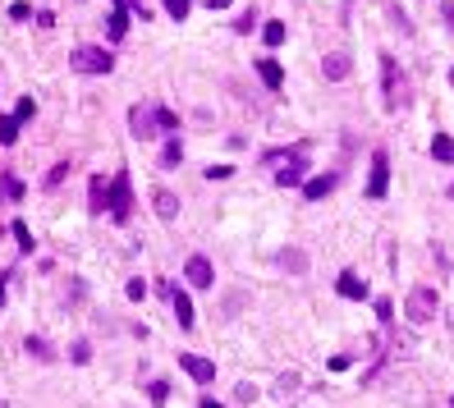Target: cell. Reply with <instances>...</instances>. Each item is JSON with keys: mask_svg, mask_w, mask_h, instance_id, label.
I'll use <instances>...</instances> for the list:
<instances>
[{"mask_svg": "<svg viewBox=\"0 0 454 408\" xmlns=\"http://www.w3.org/2000/svg\"><path fill=\"white\" fill-rule=\"evenodd\" d=\"M14 138H18V115H0V142L9 147Z\"/></svg>", "mask_w": 454, "mask_h": 408, "instance_id": "cell-21", "label": "cell"}, {"mask_svg": "<svg viewBox=\"0 0 454 408\" xmlns=\"http://www.w3.org/2000/svg\"><path fill=\"white\" fill-rule=\"evenodd\" d=\"M335 289H340V298H367V280H358L353 271H344V276L335 280Z\"/></svg>", "mask_w": 454, "mask_h": 408, "instance_id": "cell-16", "label": "cell"}, {"mask_svg": "<svg viewBox=\"0 0 454 408\" xmlns=\"http://www.w3.org/2000/svg\"><path fill=\"white\" fill-rule=\"evenodd\" d=\"M157 124H161V129H166V133H175V129H179L175 110H166V106H161V110H157Z\"/></svg>", "mask_w": 454, "mask_h": 408, "instance_id": "cell-31", "label": "cell"}, {"mask_svg": "<svg viewBox=\"0 0 454 408\" xmlns=\"http://www.w3.org/2000/svg\"><path fill=\"white\" fill-rule=\"evenodd\" d=\"M381 87H385V110H399V101H404V74L395 69V55H381Z\"/></svg>", "mask_w": 454, "mask_h": 408, "instance_id": "cell-3", "label": "cell"}, {"mask_svg": "<svg viewBox=\"0 0 454 408\" xmlns=\"http://www.w3.org/2000/svg\"><path fill=\"white\" fill-rule=\"evenodd\" d=\"M441 18H446V28L454 33V0H441Z\"/></svg>", "mask_w": 454, "mask_h": 408, "instance_id": "cell-38", "label": "cell"}, {"mask_svg": "<svg viewBox=\"0 0 454 408\" xmlns=\"http://www.w3.org/2000/svg\"><path fill=\"white\" fill-rule=\"evenodd\" d=\"M179 161H183V147H179V138H170L166 152H161V170H175Z\"/></svg>", "mask_w": 454, "mask_h": 408, "instance_id": "cell-20", "label": "cell"}, {"mask_svg": "<svg viewBox=\"0 0 454 408\" xmlns=\"http://www.w3.org/2000/svg\"><path fill=\"white\" fill-rule=\"evenodd\" d=\"M147 395H152V404L161 408V404L170 400V385H166V381H152V385H147Z\"/></svg>", "mask_w": 454, "mask_h": 408, "instance_id": "cell-27", "label": "cell"}, {"mask_svg": "<svg viewBox=\"0 0 454 408\" xmlns=\"http://www.w3.org/2000/svg\"><path fill=\"white\" fill-rule=\"evenodd\" d=\"M0 408H5V404H0Z\"/></svg>", "mask_w": 454, "mask_h": 408, "instance_id": "cell-47", "label": "cell"}, {"mask_svg": "<svg viewBox=\"0 0 454 408\" xmlns=\"http://www.w3.org/2000/svg\"><path fill=\"white\" fill-rule=\"evenodd\" d=\"M69 170H74V165H69V161H60V165H55V170L46 174L42 183H46V188H55V183H64V179H69Z\"/></svg>", "mask_w": 454, "mask_h": 408, "instance_id": "cell-24", "label": "cell"}, {"mask_svg": "<svg viewBox=\"0 0 454 408\" xmlns=\"http://www.w3.org/2000/svg\"><path fill=\"white\" fill-rule=\"evenodd\" d=\"M179 367H183V372H188L198 385H211V381H216V363H211V358H202V353H179Z\"/></svg>", "mask_w": 454, "mask_h": 408, "instance_id": "cell-7", "label": "cell"}, {"mask_svg": "<svg viewBox=\"0 0 454 408\" xmlns=\"http://www.w3.org/2000/svg\"><path fill=\"white\" fill-rule=\"evenodd\" d=\"M129 129H133V138H142V142L157 138V129H161V124H157V110H142V106H133V110H129Z\"/></svg>", "mask_w": 454, "mask_h": 408, "instance_id": "cell-9", "label": "cell"}, {"mask_svg": "<svg viewBox=\"0 0 454 408\" xmlns=\"http://www.w3.org/2000/svg\"><path fill=\"white\" fill-rule=\"evenodd\" d=\"M14 115H18V124H23V120H33V115H37V101H33V96H23V101L14 106Z\"/></svg>", "mask_w": 454, "mask_h": 408, "instance_id": "cell-29", "label": "cell"}, {"mask_svg": "<svg viewBox=\"0 0 454 408\" xmlns=\"http://www.w3.org/2000/svg\"><path fill=\"white\" fill-rule=\"evenodd\" d=\"M152 207H157L161 220H175V216H179V198H175L170 188H157V193H152Z\"/></svg>", "mask_w": 454, "mask_h": 408, "instance_id": "cell-14", "label": "cell"}, {"mask_svg": "<svg viewBox=\"0 0 454 408\" xmlns=\"http://www.w3.org/2000/svg\"><path fill=\"white\" fill-rule=\"evenodd\" d=\"M446 198H454V183H450V193H446Z\"/></svg>", "mask_w": 454, "mask_h": 408, "instance_id": "cell-45", "label": "cell"}, {"mask_svg": "<svg viewBox=\"0 0 454 408\" xmlns=\"http://www.w3.org/2000/svg\"><path fill=\"white\" fill-rule=\"evenodd\" d=\"M129 5H138V9H142V0H129Z\"/></svg>", "mask_w": 454, "mask_h": 408, "instance_id": "cell-44", "label": "cell"}, {"mask_svg": "<svg viewBox=\"0 0 454 408\" xmlns=\"http://www.w3.org/2000/svg\"><path fill=\"white\" fill-rule=\"evenodd\" d=\"M129 33V0H110V14H106V37L120 42Z\"/></svg>", "mask_w": 454, "mask_h": 408, "instance_id": "cell-8", "label": "cell"}, {"mask_svg": "<svg viewBox=\"0 0 454 408\" xmlns=\"http://www.w3.org/2000/svg\"><path fill=\"white\" fill-rule=\"evenodd\" d=\"M110 216L115 220H129L133 216V188H129V174H115L110 179Z\"/></svg>", "mask_w": 454, "mask_h": 408, "instance_id": "cell-4", "label": "cell"}, {"mask_svg": "<svg viewBox=\"0 0 454 408\" xmlns=\"http://www.w3.org/2000/svg\"><path fill=\"white\" fill-rule=\"evenodd\" d=\"M262 42H266V46H280V42H285V23H280V18H271V23L262 28Z\"/></svg>", "mask_w": 454, "mask_h": 408, "instance_id": "cell-22", "label": "cell"}, {"mask_svg": "<svg viewBox=\"0 0 454 408\" xmlns=\"http://www.w3.org/2000/svg\"><path fill=\"white\" fill-rule=\"evenodd\" d=\"M9 234L18 239V248H23V252H33V234H28V225H23V220H14V230H9Z\"/></svg>", "mask_w": 454, "mask_h": 408, "instance_id": "cell-26", "label": "cell"}, {"mask_svg": "<svg viewBox=\"0 0 454 408\" xmlns=\"http://www.w3.org/2000/svg\"><path fill=\"white\" fill-rule=\"evenodd\" d=\"M446 322H450V330H454V307H446Z\"/></svg>", "mask_w": 454, "mask_h": 408, "instance_id": "cell-43", "label": "cell"}, {"mask_svg": "<svg viewBox=\"0 0 454 408\" xmlns=\"http://www.w3.org/2000/svg\"><path fill=\"white\" fill-rule=\"evenodd\" d=\"M69 64H74V74H110L115 55L101 51V46H79V51H69Z\"/></svg>", "mask_w": 454, "mask_h": 408, "instance_id": "cell-2", "label": "cell"}, {"mask_svg": "<svg viewBox=\"0 0 454 408\" xmlns=\"http://www.w3.org/2000/svg\"><path fill=\"white\" fill-rule=\"evenodd\" d=\"M303 174H307V161L294 157L289 165H280V170H276V183H280V188H298V183H303Z\"/></svg>", "mask_w": 454, "mask_h": 408, "instance_id": "cell-13", "label": "cell"}, {"mask_svg": "<svg viewBox=\"0 0 454 408\" xmlns=\"http://www.w3.org/2000/svg\"><path fill=\"white\" fill-rule=\"evenodd\" d=\"M207 5H211V9H229V0H207Z\"/></svg>", "mask_w": 454, "mask_h": 408, "instance_id": "cell-42", "label": "cell"}, {"mask_svg": "<svg viewBox=\"0 0 454 408\" xmlns=\"http://www.w3.org/2000/svg\"><path fill=\"white\" fill-rule=\"evenodd\" d=\"M298 381H303L298 372H285V376H280V385H276V390H280V395H294V390H298Z\"/></svg>", "mask_w": 454, "mask_h": 408, "instance_id": "cell-30", "label": "cell"}, {"mask_svg": "<svg viewBox=\"0 0 454 408\" xmlns=\"http://www.w3.org/2000/svg\"><path fill=\"white\" fill-rule=\"evenodd\" d=\"M385 188H390V157H385V152H376V157H372V179H367V198L381 202Z\"/></svg>", "mask_w": 454, "mask_h": 408, "instance_id": "cell-6", "label": "cell"}, {"mask_svg": "<svg viewBox=\"0 0 454 408\" xmlns=\"http://www.w3.org/2000/svg\"><path fill=\"white\" fill-rule=\"evenodd\" d=\"M385 14H390V23L399 28V33H413V23L404 18V9H399V5H385Z\"/></svg>", "mask_w": 454, "mask_h": 408, "instance_id": "cell-25", "label": "cell"}, {"mask_svg": "<svg viewBox=\"0 0 454 408\" xmlns=\"http://www.w3.org/2000/svg\"><path fill=\"white\" fill-rule=\"evenodd\" d=\"M9 280H14V271H5V276H0V307H5V289H9Z\"/></svg>", "mask_w": 454, "mask_h": 408, "instance_id": "cell-40", "label": "cell"}, {"mask_svg": "<svg viewBox=\"0 0 454 408\" xmlns=\"http://www.w3.org/2000/svg\"><path fill=\"white\" fill-rule=\"evenodd\" d=\"M450 404H454V400H450Z\"/></svg>", "mask_w": 454, "mask_h": 408, "instance_id": "cell-48", "label": "cell"}, {"mask_svg": "<svg viewBox=\"0 0 454 408\" xmlns=\"http://www.w3.org/2000/svg\"><path fill=\"white\" fill-rule=\"evenodd\" d=\"M436 312H441V298H436V289H427V285H418L409 298H404V317H409L413 326L436 322Z\"/></svg>", "mask_w": 454, "mask_h": 408, "instance_id": "cell-1", "label": "cell"}, {"mask_svg": "<svg viewBox=\"0 0 454 408\" xmlns=\"http://www.w3.org/2000/svg\"><path fill=\"white\" fill-rule=\"evenodd\" d=\"M188 5H193V0H166V14L170 18H183V14H188Z\"/></svg>", "mask_w": 454, "mask_h": 408, "instance_id": "cell-33", "label": "cell"}, {"mask_svg": "<svg viewBox=\"0 0 454 408\" xmlns=\"http://www.w3.org/2000/svg\"><path fill=\"white\" fill-rule=\"evenodd\" d=\"M349 69H353V55H349V51H331V55H326V60H322V74H326V79H331V83L349 79Z\"/></svg>", "mask_w": 454, "mask_h": 408, "instance_id": "cell-10", "label": "cell"}, {"mask_svg": "<svg viewBox=\"0 0 454 408\" xmlns=\"http://www.w3.org/2000/svg\"><path fill=\"white\" fill-rule=\"evenodd\" d=\"M234 400H239V404H253V400H257V390H253V385H239Z\"/></svg>", "mask_w": 454, "mask_h": 408, "instance_id": "cell-39", "label": "cell"}, {"mask_svg": "<svg viewBox=\"0 0 454 408\" xmlns=\"http://www.w3.org/2000/svg\"><path fill=\"white\" fill-rule=\"evenodd\" d=\"M335 183H340L335 174H317V179L303 183V198H307V202H326V198L335 193Z\"/></svg>", "mask_w": 454, "mask_h": 408, "instance_id": "cell-12", "label": "cell"}, {"mask_svg": "<svg viewBox=\"0 0 454 408\" xmlns=\"http://www.w3.org/2000/svg\"><path fill=\"white\" fill-rule=\"evenodd\" d=\"M0 202H5V198H0Z\"/></svg>", "mask_w": 454, "mask_h": 408, "instance_id": "cell-46", "label": "cell"}, {"mask_svg": "<svg viewBox=\"0 0 454 408\" xmlns=\"http://www.w3.org/2000/svg\"><path fill=\"white\" fill-rule=\"evenodd\" d=\"M198 408H225V404H220V400H211V395H202V400H198Z\"/></svg>", "mask_w": 454, "mask_h": 408, "instance_id": "cell-41", "label": "cell"}, {"mask_svg": "<svg viewBox=\"0 0 454 408\" xmlns=\"http://www.w3.org/2000/svg\"><path fill=\"white\" fill-rule=\"evenodd\" d=\"M257 79L271 87V92H280V87H285V69H280L276 60H257Z\"/></svg>", "mask_w": 454, "mask_h": 408, "instance_id": "cell-17", "label": "cell"}, {"mask_svg": "<svg viewBox=\"0 0 454 408\" xmlns=\"http://www.w3.org/2000/svg\"><path fill=\"white\" fill-rule=\"evenodd\" d=\"M157 289H161V294H166V298H170V307H175V322H179L183 330H193V298H188V294H183V289L175 285V280H161V285H157Z\"/></svg>", "mask_w": 454, "mask_h": 408, "instance_id": "cell-5", "label": "cell"}, {"mask_svg": "<svg viewBox=\"0 0 454 408\" xmlns=\"http://www.w3.org/2000/svg\"><path fill=\"white\" fill-rule=\"evenodd\" d=\"M253 23H257V9H248L244 18H234V33H253Z\"/></svg>", "mask_w": 454, "mask_h": 408, "instance_id": "cell-34", "label": "cell"}, {"mask_svg": "<svg viewBox=\"0 0 454 408\" xmlns=\"http://www.w3.org/2000/svg\"><path fill=\"white\" fill-rule=\"evenodd\" d=\"M69 358H74V363H88V358H92V348H88V339H79V344H74V348H69Z\"/></svg>", "mask_w": 454, "mask_h": 408, "instance_id": "cell-36", "label": "cell"}, {"mask_svg": "<svg viewBox=\"0 0 454 408\" xmlns=\"http://www.w3.org/2000/svg\"><path fill=\"white\" fill-rule=\"evenodd\" d=\"M9 18H14V23H23V18H33V9L18 0V5H9Z\"/></svg>", "mask_w": 454, "mask_h": 408, "instance_id": "cell-37", "label": "cell"}, {"mask_svg": "<svg viewBox=\"0 0 454 408\" xmlns=\"http://www.w3.org/2000/svg\"><path fill=\"white\" fill-rule=\"evenodd\" d=\"M28 353H37V358H42V363H51V358H55V348H51V344H46V339H37V335H28Z\"/></svg>", "mask_w": 454, "mask_h": 408, "instance_id": "cell-23", "label": "cell"}, {"mask_svg": "<svg viewBox=\"0 0 454 408\" xmlns=\"http://www.w3.org/2000/svg\"><path fill=\"white\" fill-rule=\"evenodd\" d=\"M124 294H129V298H133V303H142V298H147V285H142V280H138V276H133V280H129V285H124Z\"/></svg>", "mask_w": 454, "mask_h": 408, "instance_id": "cell-28", "label": "cell"}, {"mask_svg": "<svg viewBox=\"0 0 454 408\" xmlns=\"http://www.w3.org/2000/svg\"><path fill=\"white\" fill-rule=\"evenodd\" d=\"M88 207L96 211V216L110 207V193H106V179H101V174H92V202H88Z\"/></svg>", "mask_w": 454, "mask_h": 408, "instance_id": "cell-18", "label": "cell"}, {"mask_svg": "<svg viewBox=\"0 0 454 408\" xmlns=\"http://www.w3.org/2000/svg\"><path fill=\"white\" fill-rule=\"evenodd\" d=\"M431 157H436V161H454V138H450V133H436V138H431Z\"/></svg>", "mask_w": 454, "mask_h": 408, "instance_id": "cell-19", "label": "cell"}, {"mask_svg": "<svg viewBox=\"0 0 454 408\" xmlns=\"http://www.w3.org/2000/svg\"><path fill=\"white\" fill-rule=\"evenodd\" d=\"M276 261L289 271V276H303V271H307V252H303V248H280Z\"/></svg>", "mask_w": 454, "mask_h": 408, "instance_id": "cell-15", "label": "cell"}, {"mask_svg": "<svg viewBox=\"0 0 454 408\" xmlns=\"http://www.w3.org/2000/svg\"><path fill=\"white\" fill-rule=\"evenodd\" d=\"M5 198H9V202H18V198H23V183H18L14 174H5Z\"/></svg>", "mask_w": 454, "mask_h": 408, "instance_id": "cell-32", "label": "cell"}, {"mask_svg": "<svg viewBox=\"0 0 454 408\" xmlns=\"http://www.w3.org/2000/svg\"><path fill=\"white\" fill-rule=\"evenodd\" d=\"M183 276H188V285H193V289H211V261L198 252V257H188Z\"/></svg>", "mask_w": 454, "mask_h": 408, "instance_id": "cell-11", "label": "cell"}, {"mask_svg": "<svg viewBox=\"0 0 454 408\" xmlns=\"http://www.w3.org/2000/svg\"><path fill=\"white\" fill-rule=\"evenodd\" d=\"M376 317H381V322H395V303H390V298H376Z\"/></svg>", "mask_w": 454, "mask_h": 408, "instance_id": "cell-35", "label": "cell"}]
</instances>
